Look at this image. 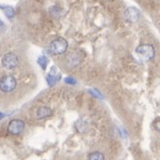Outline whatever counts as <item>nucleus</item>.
<instances>
[{
    "mask_svg": "<svg viewBox=\"0 0 160 160\" xmlns=\"http://www.w3.org/2000/svg\"><path fill=\"white\" fill-rule=\"evenodd\" d=\"M155 127H156L157 130H158V131H159V132H160V120H158V121H156V123H155Z\"/></svg>",
    "mask_w": 160,
    "mask_h": 160,
    "instance_id": "4468645a",
    "label": "nucleus"
},
{
    "mask_svg": "<svg viewBox=\"0 0 160 160\" xmlns=\"http://www.w3.org/2000/svg\"><path fill=\"white\" fill-rule=\"evenodd\" d=\"M61 78V74H60V71L59 69L56 67V66H52L50 68V71L49 73L48 74L47 76V82H48V85L49 87H52L54 86L59 80Z\"/></svg>",
    "mask_w": 160,
    "mask_h": 160,
    "instance_id": "0eeeda50",
    "label": "nucleus"
},
{
    "mask_svg": "<svg viewBox=\"0 0 160 160\" xmlns=\"http://www.w3.org/2000/svg\"><path fill=\"white\" fill-rule=\"evenodd\" d=\"M64 82L67 83V84H69V85H75V84H77V80L75 79V78H70V77L65 78H64Z\"/></svg>",
    "mask_w": 160,
    "mask_h": 160,
    "instance_id": "f8f14e48",
    "label": "nucleus"
},
{
    "mask_svg": "<svg viewBox=\"0 0 160 160\" xmlns=\"http://www.w3.org/2000/svg\"><path fill=\"white\" fill-rule=\"evenodd\" d=\"M1 62L4 68L8 70H12L19 65V58L15 53L9 52L3 56Z\"/></svg>",
    "mask_w": 160,
    "mask_h": 160,
    "instance_id": "20e7f679",
    "label": "nucleus"
},
{
    "mask_svg": "<svg viewBox=\"0 0 160 160\" xmlns=\"http://www.w3.org/2000/svg\"><path fill=\"white\" fill-rule=\"evenodd\" d=\"M0 25H3V22H2L1 21H0Z\"/></svg>",
    "mask_w": 160,
    "mask_h": 160,
    "instance_id": "dca6fc26",
    "label": "nucleus"
},
{
    "mask_svg": "<svg viewBox=\"0 0 160 160\" xmlns=\"http://www.w3.org/2000/svg\"><path fill=\"white\" fill-rule=\"evenodd\" d=\"M88 92L92 95V96H94V97H97V98H102L101 97V94H100V92L98 91V90H96V89H89L88 90Z\"/></svg>",
    "mask_w": 160,
    "mask_h": 160,
    "instance_id": "ddd939ff",
    "label": "nucleus"
},
{
    "mask_svg": "<svg viewBox=\"0 0 160 160\" xmlns=\"http://www.w3.org/2000/svg\"><path fill=\"white\" fill-rule=\"evenodd\" d=\"M135 53H136L137 57L142 62H148L155 57L156 51H155V48L152 45L142 44L136 48Z\"/></svg>",
    "mask_w": 160,
    "mask_h": 160,
    "instance_id": "f257e3e1",
    "label": "nucleus"
},
{
    "mask_svg": "<svg viewBox=\"0 0 160 160\" xmlns=\"http://www.w3.org/2000/svg\"><path fill=\"white\" fill-rule=\"evenodd\" d=\"M68 48V42L62 38H58L53 41H51L49 45V49L52 54L61 55L63 54Z\"/></svg>",
    "mask_w": 160,
    "mask_h": 160,
    "instance_id": "f03ea898",
    "label": "nucleus"
},
{
    "mask_svg": "<svg viewBox=\"0 0 160 160\" xmlns=\"http://www.w3.org/2000/svg\"><path fill=\"white\" fill-rule=\"evenodd\" d=\"M4 117H5V115H4L3 113H1V112H0V120L3 119V118H4Z\"/></svg>",
    "mask_w": 160,
    "mask_h": 160,
    "instance_id": "2eb2a0df",
    "label": "nucleus"
},
{
    "mask_svg": "<svg viewBox=\"0 0 160 160\" xmlns=\"http://www.w3.org/2000/svg\"><path fill=\"white\" fill-rule=\"evenodd\" d=\"M124 19L128 22H136L140 19V11L134 7H129L124 11Z\"/></svg>",
    "mask_w": 160,
    "mask_h": 160,
    "instance_id": "423d86ee",
    "label": "nucleus"
},
{
    "mask_svg": "<svg viewBox=\"0 0 160 160\" xmlns=\"http://www.w3.org/2000/svg\"><path fill=\"white\" fill-rule=\"evenodd\" d=\"M17 81L13 76L7 75L0 78V89L5 93H8L13 91L16 88Z\"/></svg>",
    "mask_w": 160,
    "mask_h": 160,
    "instance_id": "7ed1b4c3",
    "label": "nucleus"
},
{
    "mask_svg": "<svg viewBox=\"0 0 160 160\" xmlns=\"http://www.w3.org/2000/svg\"><path fill=\"white\" fill-rule=\"evenodd\" d=\"M0 8L3 9L5 15L8 19H12L15 16V10L12 7H10V6H0Z\"/></svg>",
    "mask_w": 160,
    "mask_h": 160,
    "instance_id": "1a4fd4ad",
    "label": "nucleus"
},
{
    "mask_svg": "<svg viewBox=\"0 0 160 160\" xmlns=\"http://www.w3.org/2000/svg\"><path fill=\"white\" fill-rule=\"evenodd\" d=\"M88 160H104V156L101 152H93L88 155Z\"/></svg>",
    "mask_w": 160,
    "mask_h": 160,
    "instance_id": "9d476101",
    "label": "nucleus"
},
{
    "mask_svg": "<svg viewBox=\"0 0 160 160\" xmlns=\"http://www.w3.org/2000/svg\"><path fill=\"white\" fill-rule=\"evenodd\" d=\"M25 124L21 119H12L8 126V131L12 135H19L23 131Z\"/></svg>",
    "mask_w": 160,
    "mask_h": 160,
    "instance_id": "39448f33",
    "label": "nucleus"
},
{
    "mask_svg": "<svg viewBox=\"0 0 160 160\" xmlns=\"http://www.w3.org/2000/svg\"><path fill=\"white\" fill-rule=\"evenodd\" d=\"M38 64L40 65V67H41L43 70H46L48 61V58H47L46 56H41V57L38 58Z\"/></svg>",
    "mask_w": 160,
    "mask_h": 160,
    "instance_id": "9b49d317",
    "label": "nucleus"
},
{
    "mask_svg": "<svg viewBox=\"0 0 160 160\" xmlns=\"http://www.w3.org/2000/svg\"><path fill=\"white\" fill-rule=\"evenodd\" d=\"M52 115V110L49 107L47 106H42L39 107L37 111V118L38 119H44Z\"/></svg>",
    "mask_w": 160,
    "mask_h": 160,
    "instance_id": "6e6552de",
    "label": "nucleus"
}]
</instances>
